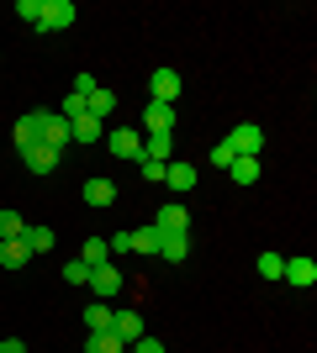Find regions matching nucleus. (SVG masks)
<instances>
[{"label": "nucleus", "instance_id": "1", "mask_svg": "<svg viewBox=\"0 0 317 353\" xmlns=\"http://www.w3.org/2000/svg\"><path fill=\"white\" fill-rule=\"evenodd\" d=\"M222 143L233 148L238 159H259V148H265V127H259V121H238V127H233Z\"/></svg>", "mask_w": 317, "mask_h": 353}, {"label": "nucleus", "instance_id": "2", "mask_svg": "<svg viewBox=\"0 0 317 353\" xmlns=\"http://www.w3.org/2000/svg\"><path fill=\"white\" fill-rule=\"evenodd\" d=\"M153 232H159V237H191V211H185L180 201L159 206V216H153Z\"/></svg>", "mask_w": 317, "mask_h": 353}, {"label": "nucleus", "instance_id": "3", "mask_svg": "<svg viewBox=\"0 0 317 353\" xmlns=\"http://www.w3.org/2000/svg\"><path fill=\"white\" fill-rule=\"evenodd\" d=\"M75 16H79V6H75V0H43L37 32H64V27H75Z\"/></svg>", "mask_w": 317, "mask_h": 353}, {"label": "nucleus", "instance_id": "4", "mask_svg": "<svg viewBox=\"0 0 317 353\" xmlns=\"http://www.w3.org/2000/svg\"><path fill=\"white\" fill-rule=\"evenodd\" d=\"M117 159H127V163H143V137H137V127H117V132H106L101 137Z\"/></svg>", "mask_w": 317, "mask_h": 353}, {"label": "nucleus", "instance_id": "5", "mask_svg": "<svg viewBox=\"0 0 317 353\" xmlns=\"http://www.w3.org/2000/svg\"><path fill=\"white\" fill-rule=\"evenodd\" d=\"M16 153H21V163H27V174H53V169H59V148H48V143H32V148H16Z\"/></svg>", "mask_w": 317, "mask_h": 353}, {"label": "nucleus", "instance_id": "6", "mask_svg": "<svg viewBox=\"0 0 317 353\" xmlns=\"http://www.w3.org/2000/svg\"><path fill=\"white\" fill-rule=\"evenodd\" d=\"M148 90H153V101H164V105H180V69H159L148 74Z\"/></svg>", "mask_w": 317, "mask_h": 353}, {"label": "nucleus", "instance_id": "7", "mask_svg": "<svg viewBox=\"0 0 317 353\" xmlns=\"http://www.w3.org/2000/svg\"><path fill=\"white\" fill-rule=\"evenodd\" d=\"M43 127H48V111H27V117H16V127H11L16 148H32V143H43Z\"/></svg>", "mask_w": 317, "mask_h": 353}, {"label": "nucleus", "instance_id": "8", "mask_svg": "<svg viewBox=\"0 0 317 353\" xmlns=\"http://www.w3.org/2000/svg\"><path fill=\"white\" fill-rule=\"evenodd\" d=\"M90 290H95V301H117V295H122V269L117 264L90 269Z\"/></svg>", "mask_w": 317, "mask_h": 353}, {"label": "nucleus", "instance_id": "9", "mask_svg": "<svg viewBox=\"0 0 317 353\" xmlns=\"http://www.w3.org/2000/svg\"><path fill=\"white\" fill-rule=\"evenodd\" d=\"M111 332L122 338V348H133L143 338V311H111Z\"/></svg>", "mask_w": 317, "mask_h": 353}, {"label": "nucleus", "instance_id": "10", "mask_svg": "<svg viewBox=\"0 0 317 353\" xmlns=\"http://www.w3.org/2000/svg\"><path fill=\"white\" fill-rule=\"evenodd\" d=\"M280 280H286V285H296V290H312V285H317V264H312V259H286Z\"/></svg>", "mask_w": 317, "mask_h": 353}, {"label": "nucleus", "instance_id": "11", "mask_svg": "<svg viewBox=\"0 0 317 353\" xmlns=\"http://www.w3.org/2000/svg\"><path fill=\"white\" fill-rule=\"evenodd\" d=\"M164 185H169L175 195H185L191 185H196V163H185V159H169V163H164Z\"/></svg>", "mask_w": 317, "mask_h": 353}, {"label": "nucleus", "instance_id": "12", "mask_svg": "<svg viewBox=\"0 0 317 353\" xmlns=\"http://www.w3.org/2000/svg\"><path fill=\"white\" fill-rule=\"evenodd\" d=\"M85 206H95V211H106V206H117V185L111 179H85Z\"/></svg>", "mask_w": 317, "mask_h": 353}, {"label": "nucleus", "instance_id": "13", "mask_svg": "<svg viewBox=\"0 0 317 353\" xmlns=\"http://www.w3.org/2000/svg\"><path fill=\"white\" fill-rule=\"evenodd\" d=\"M101 137H106V121H95L90 111L69 121V143H101Z\"/></svg>", "mask_w": 317, "mask_h": 353}, {"label": "nucleus", "instance_id": "14", "mask_svg": "<svg viewBox=\"0 0 317 353\" xmlns=\"http://www.w3.org/2000/svg\"><path fill=\"white\" fill-rule=\"evenodd\" d=\"M143 159L169 163V159H175V132H148V143H143Z\"/></svg>", "mask_w": 317, "mask_h": 353}, {"label": "nucleus", "instance_id": "15", "mask_svg": "<svg viewBox=\"0 0 317 353\" xmlns=\"http://www.w3.org/2000/svg\"><path fill=\"white\" fill-rule=\"evenodd\" d=\"M143 121H148V132H175V105H164V101H148Z\"/></svg>", "mask_w": 317, "mask_h": 353}, {"label": "nucleus", "instance_id": "16", "mask_svg": "<svg viewBox=\"0 0 317 353\" xmlns=\"http://www.w3.org/2000/svg\"><path fill=\"white\" fill-rule=\"evenodd\" d=\"M85 111H90L95 121H106L111 111H117V90H106V85H95V95L85 101Z\"/></svg>", "mask_w": 317, "mask_h": 353}, {"label": "nucleus", "instance_id": "17", "mask_svg": "<svg viewBox=\"0 0 317 353\" xmlns=\"http://www.w3.org/2000/svg\"><path fill=\"white\" fill-rule=\"evenodd\" d=\"M43 143L48 148H59L64 153V143H69V121L59 117V111H48V127H43Z\"/></svg>", "mask_w": 317, "mask_h": 353}, {"label": "nucleus", "instance_id": "18", "mask_svg": "<svg viewBox=\"0 0 317 353\" xmlns=\"http://www.w3.org/2000/svg\"><path fill=\"white\" fill-rule=\"evenodd\" d=\"M53 237H59L53 227H27V232H21V243H27V253L37 259V253H48V248H53Z\"/></svg>", "mask_w": 317, "mask_h": 353}, {"label": "nucleus", "instance_id": "19", "mask_svg": "<svg viewBox=\"0 0 317 353\" xmlns=\"http://www.w3.org/2000/svg\"><path fill=\"white\" fill-rule=\"evenodd\" d=\"M185 253H191V237H159V259L164 264H185Z\"/></svg>", "mask_w": 317, "mask_h": 353}, {"label": "nucleus", "instance_id": "20", "mask_svg": "<svg viewBox=\"0 0 317 353\" xmlns=\"http://www.w3.org/2000/svg\"><path fill=\"white\" fill-rule=\"evenodd\" d=\"M32 253H27V243L21 237H11V243H0V269H21Z\"/></svg>", "mask_w": 317, "mask_h": 353}, {"label": "nucleus", "instance_id": "21", "mask_svg": "<svg viewBox=\"0 0 317 353\" xmlns=\"http://www.w3.org/2000/svg\"><path fill=\"white\" fill-rule=\"evenodd\" d=\"M85 327H90V332H111V306H106V301H90V306H85Z\"/></svg>", "mask_w": 317, "mask_h": 353}, {"label": "nucleus", "instance_id": "22", "mask_svg": "<svg viewBox=\"0 0 317 353\" xmlns=\"http://www.w3.org/2000/svg\"><path fill=\"white\" fill-rule=\"evenodd\" d=\"M85 353H127V348H122L117 332H90V338H85Z\"/></svg>", "mask_w": 317, "mask_h": 353}, {"label": "nucleus", "instance_id": "23", "mask_svg": "<svg viewBox=\"0 0 317 353\" xmlns=\"http://www.w3.org/2000/svg\"><path fill=\"white\" fill-rule=\"evenodd\" d=\"M79 259H85V264H90V269L111 264V248H106V237H90V243H85V248H79Z\"/></svg>", "mask_w": 317, "mask_h": 353}, {"label": "nucleus", "instance_id": "24", "mask_svg": "<svg viewBox=\"0 0 317 353\" xmlns=\"http://www.w3.org/2000/svg\"><path fill=\"white\" fill-rule=\"evenodd\" d=\"M227 174L238 179V185H254V179H259V159H233V163H227Z\"/></svg>", "mask_w": 317, "mask_h": 353}, {"label": "nucleus", "instance_id": "25", "mask_svg": "<svg viewBox=\"0 0 317 353\" xmlns=\"http://www.w3.org/2000/svg\"><path fill=\"white\" fill-rule=\"evenodd\" d=\"M21 232H27V221L6 206V211H0V243H11V237H21Z\"/></svg>", "mask_w": 317, "mask_h": 353}, {"label": "nucleus", "instance_id": "26", "mask_svg": "<svg viewBox=\"0 0 317 353\" xmlns=\"http://www.w3.org/2000/svg\"><path fill=\"white\" fill-rule=\"evenodd\" d=\"M133 253H159V232H153V227H137L133 232Z\"/></svg>", "mask_w": 317, "mask_h": 353}, {"label": "nucleus", "instance_id": "27", "mask_svg": "<svg viewBox=\"0 0 317 353\" xmlns=\"http://www.w3.org/2000/svg\"><path fill=\"white\" fill-rule=\"evenodd\" d=\"M64 280L69 285H90V264H85V259H69V264H64Z\"/></svg>", "mask_w": 317, "mask_h": 353}, {"label": "nucleus", "instance_id": "28", "mask_svg": "<svg viewBox=\"0 0 317 353\" xmlns=\"http://www.w3.org/2000/svg\"><path fill=\"white\" fill-rule=\"evenodd\" d=\"M280 269H286L280 253H259V274H265V280H280Z\"/></svg>", "mask_w": 317, "mask_h": 353}, {"label": "nucleus", "instance_id": "29", "mask_svg": "<svg viewBox=\"0 0 317 353\" xmlns=\"http://www.w3.org/2000/svg\"><path fill=\"white\" fill-rule=\"evenodd\" d=\"M16 16H21V21H32V27H37V16H43V0H16Z\"/></svg>", "mask_w": 317, "mask_h": 353}, {"label": "nucleus", "instance_id": "30", "mask_svg": "<svg viewBox=\"0 0 317 353\" xmlns=\"http://www.w3.org/2000/svg\"><path fill=\"white\" fill-rule=\"evenodd\" d=\"M206 159H211V163H217V169H222V174H227V163L238 159V153H233V148H227V143H217V148H211V153H206Z\"/></svg>", "mask_w": 317, "mask_h": 353}, {"label": "nucleus", "instance_id": "31", "mask_svg": "<svg viewBox=\"0 0 317 353\" xmlns=\"http://www.w3.org/2000/svg\"><path fill=\"white\" fill-rule=\"evenodd\" d=\"M137 169H143V179H148V185H164V163L143 159V163H137Z\"/></svg>", "mask_w": 317, "mask_h": 353}, {"label": "nucleus", "instance_id": "32", "mask_svg": "<svg viewBox=\"0 0 317 353\" xmlns=\"http://www.w3.org/2000/svg\"><path fill=\"white\" fill-rule=\"evenodd\" d=\"M69 95H85V101H90L95 95V74H75V90H69Z\"/></svg>", "mask_w": 317, "mask_h": 353}, {"label": "nucleus", "instance_id": "33", "mask_svg": "<svg viewBox=\"0 0 317 353\" xmlns=\"http://www.w3.org/2000/svg\"><path fill=\"white\" fill-rule=\"evenodd\" d=\"M106 248H111V253H133V232H111V237H106Z\"/></svg>", "mask_w": 317, "mask_h": 353}, {"label": "nucleus", "instance_id": "34", "mask_svg": "<svg viewBox=\"0 0 317 353\" xmlns=\"http://www.w3.org/2000/svg\"><path fill=\"white\" fill-rule=\"evenodd\" d=\"M127 353H164V343H159V338H148V332H143V338H137V343H133V348H127Z\"/></svg>", "mask_w": 317, "mask_h": 353}, {"label": "nucleus", "instance_id": "35", "mask_svg": "<svg viewBox=\"0 0 317 353\" xmlns=\"http://www.w3.org/2000/svg\"><path fill=\"white\" fill-rule=\"evenodd\" d=\"M0 353H27V343H21V338H6V343H0Z\"/></svg>", "mask_w": 317, "mask_h": 353}]
</instances>
